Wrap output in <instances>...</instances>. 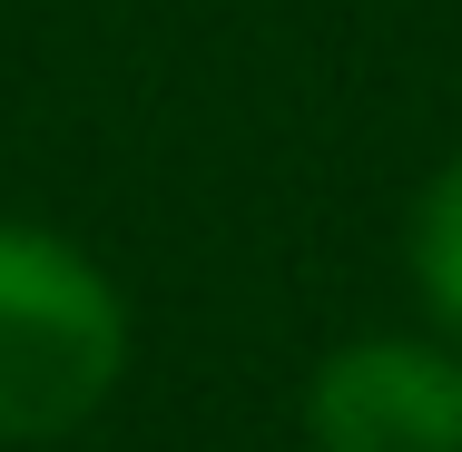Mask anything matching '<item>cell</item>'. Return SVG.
<instances>
[{
	"label": "cell",
	"instance_id": "cell-1",
	"mask_svg": "<svg viewBox=\"0 0 462 452\" xmlns=\"http://www.w3.org/2000/svg\"><path fill=\"white\" fill-rule=\"evenodd\" d=\"M128 374V305L50 226L0 217V443L79 433Z\"/></svg>",
	"mask_w": 462,
	"mask_h": 452
},
{
	"label": "cell",
	"instance_id": "cell-3",
	"mask_svg": "<svg viewBox=\"0 0 462 452\" xmlns=\"http://www.w3.org/2000/svg\"><path fill=\"white\" fill-rule=\"evenodd\" d=\"M413 295L462 345V158H443L433 187L413 197Z\"/></svg>",
	"mask_w": 462,
	"mask_h": 452
},
{
	"label": "cell",
	"instance_id": "cell-2",
	"mask_svg": "<svg viewBox=\"0 0 462 452\" xmlns=\"http://www.w3.org/2000/svg\"><path fill=\"white\" fill-rule=\"evenodd\" d=\"M315 452H462V355L413 335L335 345L305 383Z\"/></svg>",
	"mask_w": 462,
	"mask_h": 452
}]
</instances>
